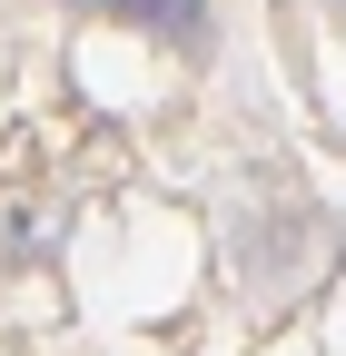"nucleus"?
I'll use <instances>...</instances> for the list:
<instances>
[{"instance_id": "f257e3e1", "label": "nucleus", "mask_w": 346, "mask_h": 356, "mask_svg": "<svg viewBox=\"0 0 346 356\" xmlns=\"http://www.w3.org/2000/svg\"><path fill=\"white\" fill-rule=\"evenodd\" d=\"M119 20H149V30H168V40H198L208 30V0H109Z\"/></svg>"}]
</instances>
